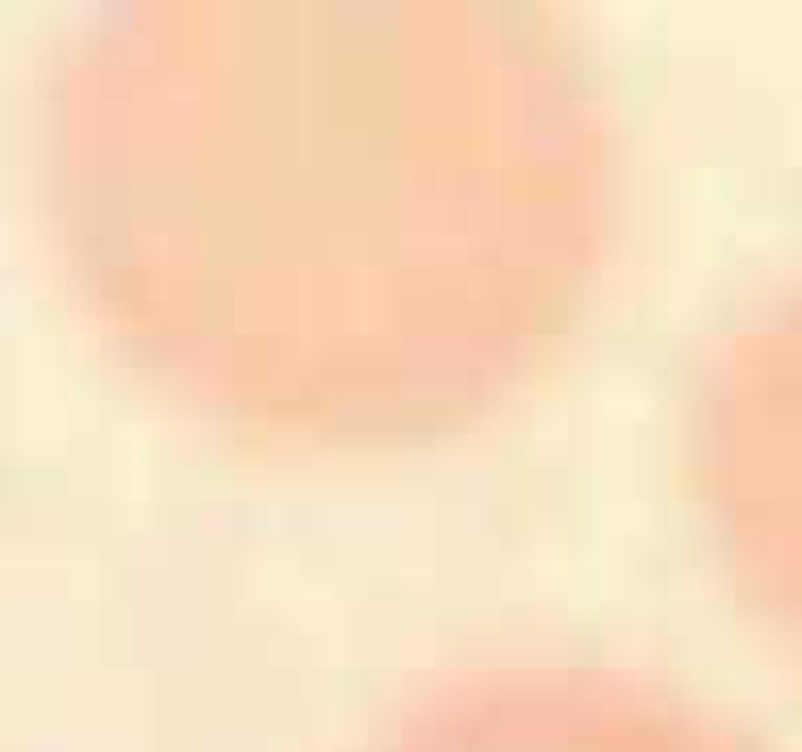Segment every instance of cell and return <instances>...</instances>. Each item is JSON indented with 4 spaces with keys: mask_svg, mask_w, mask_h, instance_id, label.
<instances>
[{
    "mask_svg": "<svg viewBox=\"0 0 802 752\" xmlns=\"http://www.w3.org/2000/svg\"><path fill=\"white\" fill-rule=\"evenodd\" d=\"M218 30V26H214ZM214 72L193 26H134V339L188 376L209 343H285L264 414L314 418L318 339L343 343V418L364 431L351 339L381 343L401 431L418 427L393 339L431 343L452 310L506 376L569 305L594 234L589 113L564 59L527 30H234ZM326 343V427L335 381ZM464 368L489 381L452 339Z\"/></svg>",
    "mask_w": 802,
    "mask_h": 752,
    "instance_id": "1",
    "label": "cell"
},
{
    "mask_svg": "<svg viewBox=\"0 0 802 752\" xmlns=\"http://www.w3.org/2000/svg\"><path fill=\"white\" fill-rule=\"evenodd\" d=\"M727 402V506L802 627V310L748 351Z\"/></svg>",
    "mask_w": 802,
    "mask_h": 752,
    "instance_id": "3",
    "label": "cell"
},
{
    "mask_svg": "<svg viewBox=\"0 0 802 752\" xmlns=\"http://www.w3.org/2000/svg\"><path fill=\"white\" fill-rule=\"evenodd\" d=\"M372 752H761L669 694L602 677H518L447 690Z\"/></svg>",
    "mask_w": 802,
    "mask_h": 752,
    "instance_id": "2",
    "label": "cell"
}]
</instances>
